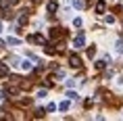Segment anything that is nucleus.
<instances>
[{"label":"nucleus","mask_w":123,"mask_h":121,"mask_svg":"<svg viewBox=\"0 0 123 121\" xmlns=\"http://www.w3.org/2000/svg\"><path fill=\"white\" fill-rule=\"evenodd\" d=\"M104 65H106V58H104V61H98V63H96V69H104Z\"/></svg>","instance_id":"13"},{"label":"nucleus","mask_w":123,"mask_h":121,"mask_svg":"<svg viewBox=\"0 0 123 121\" xmlns=\"http://www.w3.org/2000/svg\"><path fill=\"white\" fill-rule=\"evenodd\" d=\"M75 86V79H67V88H73Z\"/></svg>","instance_id":"18"},{"label":"nucleus","mask_w":123,"mask_h":121,"mask_svg":"<svg viewBox=\"0 0 123 121\" xmlns=\"http://www.w3.org/2000/svg\"><path fill=\"white\" fill-rule=\"evenodd\" d=\"M69 100H63V102H58V111H69Z\"/></svg>","instance_id":"6"},{"label":"nucleus","mask_w":123,"mask_h":121,"mask_svg":"<svg viewBox=\"0 0 123 121\" xmlns=\"http://www.w3.org/2000/svg\"><path fill=\"white\" fill-rule=\"evenodd\" d=\"M2 46H4V42H2V40H0V48H2Z\"/></svg>","instance_id":"20"},{"label":"nucleus","mask_w":123,"mask_h":121,"mask_svg":"<svg viewBox=\"0 0 123 121\" xmlns=\"http://www.w3.org/2000/svg\"><path fill=\"white\" fill-rule=\"evenodd\" d=\"M2 32H4V29H2V23H0V33H2Z\"/></svg>","instance_id":"21"},{"label":"nucleus","mask_w":123,"mask_h":121,"mask_svg":"<svg viewBox=\"0 0 123 121\" xmlns=\"http://www.w3.org/2000/svg\"><path fill=\"white\" fill-rule=\"evenodd\" d=\"M73 25H75V27H81V19H79V17H77V19H73Z\"/></svg>","instance_id":"15"},{"label":"nucleus","mask_w":123,"mask_h":121,"mask_svg":"<svg viewBox=\"0 0 123 121\" xmlns=\"http://www.w3.org/2000/svg\"><path fill=\"white\" fill-rule=\"evenodd\" d=\"M117 86H123V75H119V79H117Z\"/></svg>","instance_id":"19"},{"label":"nucleus","mask_w":123,"mask_h":121,"mask_svg":"<svg viewBox=\"0 0 123 121\" xmlns=\"http://www.w3.org/2000/svg\"><path fill=\"white\" fill-rule=\"evenodd\" d=\"M104 21H106L109 25H113V23H115V17H111V15H109V17H106V19H104Z\"/></svg>","instance_id":"14"},{"label":"nucleus","mask_w":123,"mask_h":121,"mask_svg":"<svg viewBox=\"0 0 123 121\" xmlns=\"http://www.w3.org/2000/svg\"><path fill=\"white\" fill-rule=\"evenodd\" d=\"M104 11H106V4H104L102 0H98V2H96V13H98V15H102Z\"/></svg>","instance_id":"3"},{"label":"nucleus","mask_w":123,"mask_h":121,"mask_svg":"<svg viewBox=\"0 0 123 121\" xmlns=\"http://www.w3.org/2000/svg\"><path fill=\"white\" fill-rule=\"evenodd\" d=\"M73 6L77 8V11H81V8L86 6V2H84V0H73Z\"/></svg>","instance_id":"7"},{"label":"nucleus","mask_w":123,"mask_h":121,"mask_svg":"<svg viewBox=\"0 0 123 121\" xmlns=\"http://www.w3.org/2000/svg\"><path fill=\"white\" fill-rule=\"evenodd\" d=\"M6 42H8L11 46H19V44H21V42H19V38H8Z\"/></svg>","instance_id":"10"},{"label":"nucleus","mask_w":123,"mask_h":121,"mask_svg":"<svg viewBox=\"0 0 123 121\" xmlns=\"http://www.w3.org/2000/svg\"><path fill=\"white\" fill-rule=\"evenodd\" d=\"M115 52H117V54H123V40H117V44H115Z\"/></svg>","instance_id":"5"},{"label":"nucleus","mask_w":123,"mask_h":121,"mask_svg":"<svg viewBox=\"0 0 123 121\" xmlns=\"http://www.w3.org/2000/svg\"><path fill=\"white\" fill-rule=\"evenodd\" d=\"M11 65H13V67H17V65H21V58L13 57V58H11Z\"/></svg>","instance_id":"11"},{"label":"nucleus","mask_w":123,"mask_h":121,"mask_svg":"<svg viewBox=\"0 0 123 121\" xmlns=\"http://www.w3.org/2000/svg\"><path fill=\"white\" fill-rule=\"evenodd\" d=\"M67 98H69V100H77L79 96H77V92H73V90H69V92H67Z\"/></svg>","instance_id":"8"},{"label":"nucleus","mask_w":123,"mask_h":121,"mask_svg":"<svg viewBox=\"0 0 123 121\" xmlns=\"http://www.w3.org/2000/svg\"><path fill=\"white\" fill-rule=\"evenodd\" d=\"M0 75H6V65H0Z\"/></svg>","instance_id":"16"},{"label":"nucleus","mask_w":123,"mask_h":121,"mask_svg":"<svg viewBox=\"0 0 123 121\" xmlns=\"http://www.w3.org/2000/svg\"><path fill=\"white\" fill-rule=\"evenodd\" d=\"M21 69L29 71V69H31V63H29V61H21Z\"/></svg>","instance_id":"9"},{"label":"nucleus","mask_w":123,"mask_h":121,"mask_svg":"<svg viewBox=\"0 0 123 121\" xmlns=\"http://www.w3.org/2000/svg\"><path fill=\"white\" fill-rule=\"evenodd\" d=\"M84 44H86L84 32H79V33H77V38H75V42H73V46H75V48H84Z\"/></svg>","instance_id":"1"},{"label":"nucleus","mask_w":123,"mask_h":121,"mask_svg":"<svg viewBox=\"0 0 123 121\" xmlns=\"http://www.w3.org/2000/svg\"><path fill=\"white\" fill-rule=\"evenodd\" d=\"M8 4H13V2L11 0H0V8H6Z\"/></svg>","instance_id":"12"},{"label":"nucleus","mask_w":123,"mask_h":121,"mask_svg":"<svg viewBox=\"0 0 123 121\" xmlns=\"http://www.w3.org/2000/svg\"><path fill=\"white\" fill-rule=\"evenodd\" d=\"M69 63H71V67H81V58H79L77 54H71V58H69Z\"/></svg>","instance_id":"2"},{"label":"nucleus","mask_w":123,"mask_h":121,"mask_svg":"<svg viewBox=\"0 0 123 121\" xmlns=\"http://www.w3.org/2000/svg\"><path fill=\"white\" fill-rule=\"evenodd\" d=\"M94 52H96V48L92 46V48H88V57H94Z\"/></svg>","instance_id":"17"},{"label":"nucleus","mask_w":123,"mask_h":121,"mask_svg":"<svg viewBox=\"0 0 123 121\" xmlns=\"http://www.w3.org/2000/svg\"><path fill=\"white\" fill-rule=\"evenodd\" d=\"M46 8H48V13H54V11L58 8V2H56V0H50V2H48V6H46Z\"/></svg>","instance_id":"4"}]
</instances>
